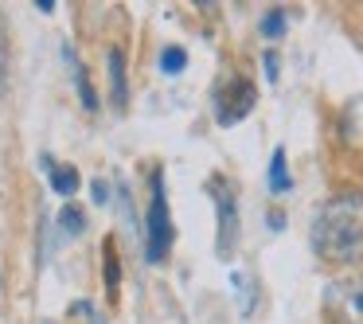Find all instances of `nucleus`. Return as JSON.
Wrapping results in <instances>:
<instances>
[{
  "label": "nucleus",
  "instance_id": "obj_1",
  "mask_svg": "<svg viewBox=\"0 0 363 324\" xmlns=\"http://www.w3.org/2000/svg\"><path fill=\"white\" fill-rule=\"evenodd\" d=\"M313 250L324 262L352 266L363 258V191H336L313 215Z\"/></svg>",
  "mask_w": 363,
  "mask_h": 324
},
{
  "label": "nucleus",
  "instance_id": "obj_2",
  "mask_svg": "<svg viewBox=\"0 0 363 324\" xmlns=\"http://www.w3.org/2000/svg\"><path fill=\"white\" fill-rule=\"evenodd\" d=\"M176 242V227H172V211H168V188H164V172L149 176V215H145V262L149 266H164Z\"/></svg>",
  "mask_w": 363,
  "mask_h": 324
},
{
  "label": "nucleus",
  "instance_id": "obj_3",
  "mask_svg": "<svg viewBox=\"0 0 363 324\" xmlns=\"http://www.w3.org/2000/svg\"><path fill=\"white\" fill-rule=\"evenodd\" d=\"M211 199H215V215H219V235H215V254L223 262L235 254L238 246V199H235V184L227 176H211Z\"/></svg>",
  "mask_w": 363,
  "mask_h": 324
},
{
  "label": "nucleus",
  "instance_id": "obj_4",
  "mask_svg": "<svg viewBox=\"0 0 363 324\" xmlns=\"http://www.w3.org/2000/svg\"><path fill=\"white\" fill-rule=\"evenodd\" d=\"M254 102H258L254 82H246L235 74V79H227L215 90V121H219V125H235V121H242L246 113L254 110Z\"/></svg>",
  "mask_w": 363,
  "mask_h": 324
},
{
  "label": "nucleus",
  "instance_id": "obj_5",
  "mask_svg": "<svg viewBox=\"0 0 363 324\" xmlns=\"http://www.w3.org/2000/svg\"><path fill=\"white\" fill-rule=\"evenodd\" d=\"M324 308L336 324H363V281H332L324 289Z\"/></svg>",
  "mask_w": 363,
  "mask_h": 324
},
{
  "label": "nucleus",
  "instance_id": "obj_6",
  "mask_svg": "<svg viewBox=\"0 0 363 324\" xmlns=\"http://www.w3.org/2000/svg\"><path fill=\"white\" fill-rule=\"evenodd\" d=\"M106 74H110V102L121 110V106H125V98H129V86H125V55H121V48L106 51Z\"/></svg>",
  "mask_w": 363,
  "mask_h": 324
},
{
  "label": "nucleus",
  "instance_id": "obj_7",
  "mask_svg": "<svg viewBox=\"0 0 363 324\" xmlns=\"http://www.w3.org/2000/svg\"><path fill=\"white\" fill-rule=\"evenodd\" d=\"M43 172H48L51 191H55V196H74V191L82 188L79 168H71V164H55V160H48V157H43Z\"/></svg>",
  "mask_w": 363,
  "mask_h": 324
},
{
  "label": "nucleus",
  "instance_id": "obj_8",
  "mask_svg": "<svg viewBox=\"0 0 363 324\" xmlns=\"http://www.w3.org/2000/svg\"><path fill=\"white\" fill-rule=\"evenodd\" d=\"M63 59L71 63V74H74V86H79V98H82V110H90V113H98V94H94V86H90V79H86V67L74 59V51L71 48H63Z\"/></svg>",
  "mask_w": 363,
  "mask_h": 324
},
{
  "label": "nucleus",
  "instance_id": "obj_9",
  "mask_svg": "<svg viewBox=\"0 0 363 324\" xmlns=\"http://www.w3.org/2000/svg\"><path fill=\"white\" fill-rule=\"evenodd\" d=\"M289 188H293V180H289V168H285V149L277 145L274 157H269V191H274V196H285Z\"/></svg>",
  "mask_w": 363,
  "mask_h": 324
},
{
  "label": "nucleus",
  "instance_id": "obj_10",
  "mask_svg": "<svg viewBox=\"0 0 363 324\" xmlns=\"http://www.w3.org/2000/svg\"><path fill=\"white\" fill-rule=\"evenodd\" d=\"M82 227H86V211H82V207H74V203H67L63 211H59V230H63L67 238H79Z\"/></svg>",
  "mask_w": 363,
  "mask_h": 324
},
{
  "label": "nucleus",
  "instance_id": "obj_11",
  "mask_svg": "<svg viewBox=\"0 0 363 324\" xmlns=\"http://www.w3.org/2000/svg\"><path fill=\"white\" fill-rule=\"evenodd\" d=\"M184 67H188V51H184V48H164V51H160V71H164L168 79H176Z\"/></svg>",
  "mask_w": 363,
  "mask_h": 324
},
{
  "label": "nucleus",
  "instance_id": "obj_12",
  "mask_svg": "<svg viewBox=\"0 0 363 324\" xmlns=\"http://www.w3.org/2000/svg\"><path fill=\"white\" fill-rule=\"evenodd\" d=\"M281 32H285V12L281 9L266 12V16H262V35H266V40H281Z\"/></svg>",
  "mask_w": 363,
  "mask_h": 324
},
{
  "label": "nucleus",
  "instance_id": "obj_13",
  "mask_svg": "<svg viewBox=\"0 0 363 324\" xmlns=\"http://www.w3.org/2000/svg\"><path fill=\"white\" fill-rule=\"evenodd\" d=\"M106 289H118V258H113V242H106Z\"/></svg>",
  "mask_w": 363,
  "mask_h": 324
},
{
  "label": "nucleus",
  "instance_id": "obj_14",
  "mask_svg": "<svg viewBox=\"0 0 363 324\" xmlns=\"http://www.w3.org/2000/svg\"><path fill=\"white\" fill-rule=\"evenodd\" d=\"M4 71H9V43H4V28H0V94H4Z\"/></svg>",
  "mask_w": 363,
  "mask_h": 324
},
{
  "label": "nucleus",
  "instance_id": "obj_15",
  "mask_svg": "<svg viewBox=\"0 0 363 324\" xmlns=\"http://www.w3.org/2000/svg\"><path fill=\"white\" fill-rule=\"evenodd\" d=\"M262 63H266V79L277 82V55H274V51H266V55H262Z\"/></svg>",
  "mask_w": 363,
  "mask_h": 324
},
{
  "label": "nucleus",
  "instance_id": "obj_16",
  "mask_svg": "<svg viewBox=\"0 0 363 324\" xmlns=\"http://www.w3.org/2000/svg\"><path fill=\"white\" fill-rule=\"evenodd\" d=\"M106 199H110V196H106V184L94 180V203H106Z\"/></svg>",
  "mask_w": 363,
  "mask_h": 324
}]
</instances>
